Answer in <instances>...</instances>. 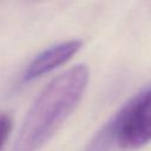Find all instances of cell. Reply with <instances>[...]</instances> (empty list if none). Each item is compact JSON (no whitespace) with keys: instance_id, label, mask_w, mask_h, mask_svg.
<instances>
[{"instance_id":"1","label":"cell","mask_w":151,"mask_h":151,"mask_svg":"<svg viewBox=\"0 0 151 151\" xmlns=\"http://www.w3.org/2000/svg\"><path fill=\"white\" fill-rule=\"evenodd\" d=\"M86 65H76L53 78L28 109L12 151H38L65 123L88 84Z\"/></svg>"},{"instance_id":"2","label":"cell","mask_w":151,"mask_h":151,"mask_svg":"<svg viewBox=\"0 0 151 151\" xmlns=\"http://www.w3.org/2000/svg\"><path fill=\"white\" fill-rule=\"evenodd\" d=\"M151 140V87L130 99L98 133L85 151H107L113 144L137 149Z\"/></svg>"},{"instance_id":"3","label":"cell","mask_w":151,"mask_h":151,"mask_svg":"<svg viewBox=\"0 0 151 151\" xmlns=\"http://www.w3.org/2000/svg\"><path fill=\"white\" fill-rule=\"evenodd\" d=\"M81 40L72 39L59 42L44 50L42 52L37 54L26 66L22 74V79L25 81H31L55 70L60 65L68 61L81 48Z\"/></svg>"},{"instance_id":"4","label":"cell","mask_w":151,"mask_h":151,"mask_svg":"<svg viewBox=\"0 0 151 151\" xmlns=\"http://www.w3.org/2000/svg\"><path fill=\"white\" fill-rule=\"evenodd\" d=\"M12 129V118L7 113H0V150L6 143Z\"/></svg>"}]
</instances>
